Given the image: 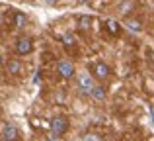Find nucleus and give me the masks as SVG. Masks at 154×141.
Masks as SVG:
<instances>
[{
	"mask_svg": "<svg viewBox=\"0 0 154 141\" xmlns=\"http://www.w3.org/2000/svg\"><path fill=\"white\" fill-rule=\"evenodd\" d=\"M51 131L55 137H60V135H64L68 131V120L66 118H53L51 120Z\"/></svg>",
	"mask_w": 154,
	"mask_h": 141,
	"instance_id": "1",
	"label": "nucleus"
},
{
	"mask_svg": "<svg viewBox=\"0 0 154 141\" xmlns=\"http://www.w3.org/2000/svg\"><path fill=\"white\" fill-rule=\"evenodd\" d=\"M57 71H59V75L63 76V79H72L74 72H76L74 63H72V61H60L59 67H57Z\"/></svg>",
	"mask_w": 154,
	"mask_h": 141,
	"instance_id": "2",
	"label": "nucleus"
},
{
	"mask_svg": "<svg viewBox=\"0 0 154 141\" xmlns=\"http://www.w3.org/2000/svg\"><path fill=\"white\" fill-rule=\"evenodd\" d=\"M20 131L14 123H4L2 127V141H18Z\"/></svg>",
	"mask_w": 154,
	"mask_h": 141,
	"instance_id": "3",
	"label": "nucleus"
},
{
	"mask_svg": "<svg viewBox=\"0 0 154 141\" xmlns=\"http://www.w3.org/2000/svg\"><path fill=\"white\" fill-rule=\"evenodd\" d=\"M78 86L82 88V92H86V94H92V90L96 88V84H94V79H92L90 75L82 72V75L78 76Z\"/></svg>",
	"mask_w": 154,
	"mask_h": 141,
	"instance_id": "4",
	"label": "nucleus"
},
{
	"mask_svg": "<svg viewBox=\"0 0 154 141\" xmlns=\"http://www.w3.org/2000/svg\"><path fill=\"white\" fill-rule=\"evenodd\" d=\"M16 51H18L20 55H29L31 51H33V41H31L29 37H20L18 43H16Z\"/></svg>",
	"mask_w": 154,
	"mask_h": 141,
	"instance_id": "5",
	"label": "nucleus"
},
{
	"mask_svg": "<svg viewBox=\"0 0 154 141\" xmlns=\"http://www.w3.org/2000/svg\"><path fill=\"white\" fill-rule=\"evenodd\" d=\"M109 72H111V69H109L105 63H98V65L94 67V75L98 76V79H102V80H103V79H107Z\"/></svg>",
	"mask_w": 154,
	"mask_h": 141,
	"instance_id": "6",
	"label": "nucleus"
},
{
	"mask_svg": "<svg viewBox=\"0 0 154 141\" xmlns=\"http://www.w3.org/2000/svg\"><path fill=\"white\" fill-rule=\"evenodd\" d=\"M8 72H10V75H20V72H22V63L14 61V59L8 61Z\"/></svg>",
	"mask_w": 154,
	"mask_h": 141,
	"instance_id": "7",
	"label": "nucleus"
},
{
	"mask_svg": "<svg viewBox=\"0 0 154 141\" xmlns=\"http://www.w3.org/2000/svg\"><path fill=\"white\" fill-rule=\"evenodd\" d=\"M107 31L111 35H117L121 31V26H119V22L117 20H107Z\"/></svg>",
	"mask_w": 154,
	"mask_h": 141,
	"instance_id": "8",
	"label": "nucleus"
},
{
	"mask_svg": "<svg viewBox=\"0 0 154 141\" xmlns=\"http://www.w3.org/2000/svg\"><path fill=\"white\" fill-rule=\"evenodd\" d=\"M127 27L133 31V34H140V31H143V24H140L139 20H129V22H127Z\"/></svg>",
	"mask_w": 154,
	"mask_h": 141,
	"instance_id": "9",
	"label": "nucleus"
},
{
	"mask_svg": "<svg viewBox=\"0 0 154 141\" xmlns=\"http://www.w3.org/2000/svg\"><path fill=\"white\" fill-rule=\"evenodd\" d=\"M90 96H92L94 100H98V102H100V100H105V88H103V86H96L94 90H92Z\"/></svg>",
	"mask_w": 154,
	"mask_h": 141,
	"instance_id": "10",
	"label": "nucleus"
},
{
	"mask_svg": "<svg viewBox=\"0 0 154 141\" xmlns=\"http://www.w3.org/2000/svg\"><path fill=\"white\" fill-rule=\"evenodd\" d=\"M14 24H16V27H23V26L27 24V18H26V14L18 12V14L14 16Z\"/></svg>",
	"mask_w": 154,
	"mask_h": 141,
	"instance_id": "11",
	"label": "nucleus"
},
{
	"mask_svg": "<svg viewBox=\"0 0 154 141\" xmlns=\"http://www.w3.org/2000/svg\"><path fill=\"white\" fill-rule=\"evenodd\" d=\"M119 10H121V14H129V10H133V2H131V0L123 2V4L119 6Z\"/></svg>",
	"mask_w": 154,
	"mask_h": 141,
	"instance_id": "12",
	"label": "nucleus"
},
{
	"mask_svg": "<svg viewBox=\"0 0 154 141\" xmlns=\"http://www.w3.org/2000/svg\"><path fill=\"white\" fill-rule=\"evenodd\" d=\"M63 39H64V45H68V47L74 45V35H72V34H66Z\"/></svg>",
	"mask_w": 154,
	"mask_h": 141,
	"instance_id": "13",
	"label": "nucleus"
},
{
	"mask_svg": "<svg viewBox=\"0 0 154 141\" xmlns=\"http://www.w3.org/2000/svg\"><path fill=\"white\" fill-rule=\"evenodd\" d=\"M84 141H100V137H98V135H86Z\"/></svg>",
	"mask_w": 154,
	"mask_h": 141,
	"instance_id": "14",
	"label": "nucleus"
},
{
	"mask_svg": "<svg viewBox=\"0 0 154 141\" xmlns=\"http://www.w3.org/2000/svg\"><path fill=\"white\" fill-rule=\"evenodd\" d=\"M80 24H82V27H88V24H90V18H82V20H80Z\"/></svg>",
	"mask_w": 154,
	"mask_h": 141,
	"instance_id": "15",
	"label": "nucleus"
},
{
	"mask_svg": "<svg viewBox=\"0 0 154 141\" xmlns=\"http://www.w3.org/2000/svg\"><path fill=\"white\" fill-rule=\"evenodd\" d=\"M45 2H47V4H57L59 0H45Z\"/></svg>",
	"mask_w": 154,
	"mask_h": 141,
	"instance_id": "16",
	"label": "nucleus"
},
{
	"mask_svg": "<svg viewBox=\"0 0 154 141\" xmlns=\"http://www.w3.org/2000/svg\"><path fill=\"white\" fill-rule=\"evenodd\" d=\"M47 141H59V137H49Z\"/></svg>",
	"mask_w": 154,
	"mask_h": 141,
	"instance_id": "17",
	"label": "nucleus"
},
{
	"mask_svg": "<svg viewBox=\"0 0 154 141\" xmlns=\"http://www.w3.org/2000/svg\"><path fill=\"white\" fill-rule=\"evenodd\" d=\"M152 120H154V110H152Z\"/></svg>",
	"mask_w": 154,
	"mask_h": 141,
	"instance_id": "18",
	"label": "nucleus"
}]
</instances>
